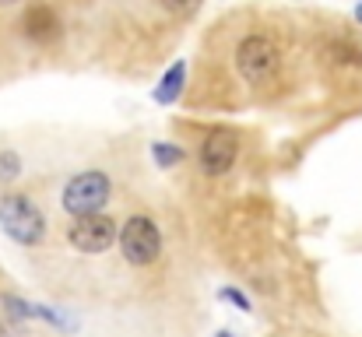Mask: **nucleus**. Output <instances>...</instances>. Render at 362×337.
I'll use <instances>...</instances> for the list:
<instances>
[{
	"label": "nucleus",
	"mask_w": 362,
	"mask_h": 337,
	"mask_svg": "<svg viewBox=\"0 0 362 337\" xmlns=\"http://www.w3.org/2000/svg\"><path fill=\"white\" fill-rule=\"evenodd\" d=\"M0 228L18 246H39L46 235V215L28 194H4L0 197Z\"/></svg>",
	"instance_id": "f257e3e1"
},
{
	"label": "nucleus",
	"mask_w": 362,
	"mask_h": 337,
	"mask_svg": "<svg viewBox=\"0 0 362 337\" xmlns=\"http://www.w3.org/2000/svg\"><path fill=\"white\" fill-rule=\"evenodd\" d=\"M110 197H113V179L99 169H88V172H78L67 179L60 204L71 218H88V215H103Z\"/></svg>",
	"instance_id": "f03ea898"
},
{
	"label": "nucleus",
	"mask_w": 362,
	"mask_h": 337,
	"mask_svg": "<svg viewBox=\"0 0 362 337\" xmlns=\"http://www.w3.org/2000/svg\"><path fill=\"white\" fill-rule=\"evenodd\" d=\"M120 256L130 267H151L162 256V232L155 218L148 215H130L120 225Z\"/></svg>",
	"instance_id": "7ed1b4c3"
},
{
	"label": "nucleus",
	"mask_w": 362,
	"mask_h": 337,
	"mask_svg": "<svg viewBox=\"0 0 362 337\" xmlns=\"http://www.w3.org/2000/svg\"><path fill=\"white\" fill-rule=\"evenodd\" d=\"M278 64H281L278 46L267 35H257L253 32V35L240 39V46H236V71L243 74V81L264 85V81H271L278 74Z\"/></svg>",
	"instance_id": "20e7f679"
},
{
	"label": "nucleus",
	"mask_w": 362,
	"mask_h": 337,
	"mask_svg": "<svg viewBox=\"0 0 362 337\" xmlns=\"http://www.w3.org/2000/svg\"><path fill=\"white\" fill-rule=\"evenodd\" d=\"M117 239H120V228L110 215H88V218H74L67 225V242L78 253H88V256L106 253Z\"/></svg>",
	"instance_id": "39448f33"
},
{
	"label": "nucleus",
	"mask_w": 362,
	"mask_h": 337,
	"mask_svg": "<svg viewBox=\"0 0 362 337\" xmlns=\"http://www.w3.org/2000/svg\"><path fill=\"white\" fill-rule=\"evenodd\" d=\"M236 155H240V141L233 130H211L204 141H201V151H197V162L208 176H226L233 165H236Z\"/></svg>",
	"instance_id": "423d86ee"
},
{
	"label": "nucleus",
	"mask_w": 362,
	"mask_h": 337,
	"mask_svg": "<svg viewBox=\"0 0 362 337\" xmlns=\"http://www.w3.org/2000/svg\"><path fill=\"white\" fill-rule=\"evenodd\" d=\"M21 28L35 42H53L60 35V18H57V11L49 4H32L21 18Z\"/></svg>",
	"instance_id": "0eeeda50"
},
{
	"label": "nucleus",
	"mask_w": 362,
	"mask_h": 337,
	"mask_svg": "<svg viewBox=\"0 0 362 337\" xmlns=\"http://www.w3.org/2000/svg\"><path fill=\"white\" fill-rule=\"evenodd\" d=\"M183 88H187V64L176 60V64L162 74V81H158V88H155V102H158V106H173V102L183 95Z\"/></svg>",
	"instance_id": "6e6552de"
},
{
	"label": "nucleus",
	"mask_w": 362,
	"mask_h": 337,
	"mask_svg": "<svg viewBox=\"0 0 362 337\" xmlns=\"http://www.w3.org/2000/svg\"><path fill=\"white\" fill-rule=\"evenodd\" d=\"M151 158H155L158 169H173V165L183 162V148L180 144H169V141H155L151 144Z\"/></svg>",
	"instance_id": "1a4fd4ad"
},
{
	"label": "nucleus",
	"mask_w": 362,
	"mask_h": 337,
	"mask_svg": "<svg viewBox=\"0 0 362 337\" xmlns=\"http://www.w3.org/2000/svg\"><path fill=\"white\" fill-rule=\"evenodd\" d=\"M21 169H25L21 155L14 148H0V183H14L21 176Z\"/></svg>",
	"instance_id": "9d476101"
},
{
	"label": "nucleus",
	"mask_w": 362,
	"mask_h": 337,
	"mask_svg": "<svg viewBox=\"0 0 362 337\" xmlns=\"http://www.w3.org/2000/svg\"><path fill=\"white\" fill-rule=\"evenodd\" d=\"M0 306H4L11 317H18V320H32V317H35V302H25V299H18V295H4Z\"/></svg>",
	"instance_id": "9b49d317"
},
{
	"label": "nucleus",
	"mask_w": 362,
	"mask_h": 337,
	"mask_svg": "<svg viewBox=\"0 0 362 337\" xmlns=\"http://www.w3.org/2000/svg\"><path fill=\"white\" fill-rule=\"evenodd\" d=\"M218 299H222V302H233V306H236L240 313H250V299L243 295L240 288H233V285H226V288H218Z\"/></svg>",
	"instance_id": "f8f14e48"
},
{
	"label": "nucleus",
	"mask_w": 362,
	"mask_h": 337,
	"mask_svg": "<svg viewBox=\"0 0 362 337\" xmlns=\"http://www.w3.org/2000/svg\"><path fill=\"white\" fill-rule=\"evenodd\" d=\"M197 0H162V7H169V11H190Z\"/></svg>",
	"instance_id": "ddd939ff"
},
{
	"label": "nucleus",
	"mask_w": 362,
	"mask_h": 337,
	"mask_svg": "<svg viewBox=\"0 0 362 337\" xmlns=\"http://www.w3.org/2000/svg\"><path fill=\"white\" fill-rule=\"evenodd\" d=\"M218 337H236L233 331H218Z\"/></svg>",
	"instance_id": "4468645a"
},
{
	"label": "nucleus",
	"mask_w": 362,
	"mask_h": 337,
	"mask_svg": "<svg viewBox=\"0 0 362 337\" xmlns=\"http://www.w3.org/2000/svg\"><path fill=\"white\" fill-rule=\"evenodd\" d=\"M356 18H359V21H362V4H359V7H356Z\"/></svg>",
	"instance_id": "2eb2a0df"
},
{
	"label": "nucleus",
	"mask_w": 362,
	"mask_h": 337,
	"mask_svg": "<svg viewBox=\"0 0 362 337\" xmlns=\"http://www.w3.org/2000/svg\"><path fill=\"white\" fill-rule=\"evenodd\" d=\"M0 4H14V0H0Z\"/></svg>",
	"instance_id": "dca6fc26"
}]
</instances>
